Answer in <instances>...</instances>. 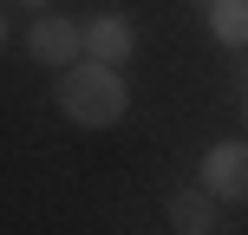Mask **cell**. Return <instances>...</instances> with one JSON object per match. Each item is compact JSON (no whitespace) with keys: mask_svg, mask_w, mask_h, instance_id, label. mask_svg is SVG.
<instances>
[{"mask_svg":"<svg viewBox=\"0 0 248 235\" xmlns=\"http://www.w3.org/2000/svg\"><path fill=\"white\" fill-rule=\"evenodd\" d=\"M202 189H216L222 203H248V137L209 144V157H202Z\"/></svg>","mask_w":248,"mask_h":235,"instance_id":"cell-2","label":"cell"},{"mask_svg":"<svg viewBox=\"0 0 248 235\" xmlns=\"http://www.w3.org/2000/svg\"><path fill=\"white\" fill-rule=\"evenodd\" d=\"M137 52V26L124 20V13H98V20L85 26V59H105V65H124Z\"/></svg>","mask_w":248,"mask_h":235,"instance_id":"cell-4","label":"cell"},{"mask_svg":"<svg viewBox=\"0 0 248 235\" xmlns=\"http://www.w3.org/2000/svg\"><path fill=\"white\" fill-rule=\"evenodd\" d=\"M26 52H33L39 65H78L85 59V26L59 20V13H39L33 33H26Z\"/></svg>","mask_w":248,"mask_h":235,"instance_id":"cell-3","label":"cell"},{"mask_svg":"<svg viewBox=\"0 0 248 235\" xmlns=\"http://www.w3.org/2000/svg\"><path fill=\"white\" fill-rule=\"evenodd\" d=\"M124 105H131V92H124L118 65H105V59L59 65V111L72 118V124L105 131V124H118V118H124Z\"/></svg>","mask_w":248,"mask_h":235,"instance_id":"cell-1","label":"cell"},{"mask_svg":"<svg viewBox=\"0 0 248 235\" xmlns=\"http://www.w3.org/2000/svg\"><path fill=\"white\" fill-rule=\"evenodd\" d=\"M209 33L222 46H248V0H209Z\"/></svg>","mask_w":248,"mask_h":235,"instance_id":"cell-6","label":"cell"},{"mask_svg":"<svg viewBox=\"0 0 248 235\" xmlns=\"http://www.w3.org/2000/svg\"><path fill=\"white\" fill-rule=\"evenodd\" d=\"M13 7H33V13H39V7H52V0H13Z\"/></svg>","mask_w":248,"mask_h":235,"instance_id":"cell-7","label":"cell"},{"mask_svg":"<svg viewBox=\"0 0 248 235\" xmlns=\"http://www.w3.org/2000/svg\"><path fill=\"white\" fill-rule=\"evenodd\" d=\"M216 203H222L216 189H176V196H170V229H176V235H209V229H222V222H216Z\"/></svg>","mask_w":248,"mask_h":235,"instance_id":"cell-5","label":"cell"}]
</instances>
